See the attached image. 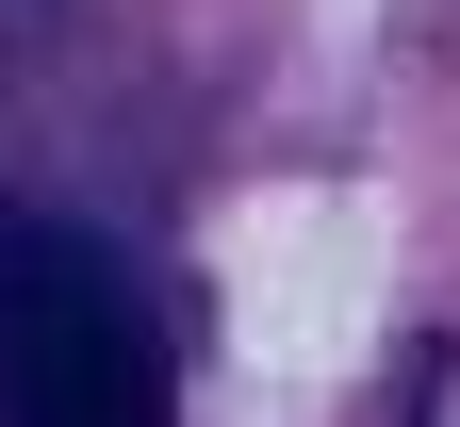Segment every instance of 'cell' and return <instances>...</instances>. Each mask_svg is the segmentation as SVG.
<instances>
[{
    "label": "cell",
    "mask_w": 460,
    "mask_h": 427,
    "mask_svg": "<svg viewBox=\"0 0 460 427\" xmlns=\"http://www.w3.org/2000/svg\"><path fill=\"white\" fill-rule=\"evenodd\" d=\"M0 427H164L148 296L115 280L99 230L0 198Z\"/></svg>",
    "instance_id": "obj_1"
}]
</instances>
